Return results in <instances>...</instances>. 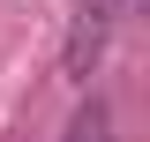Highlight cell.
<instances>
[{
    "instance_id": "obj_2",
    "label": "cell",
    "mask_w": 150,
    "mask_h": 142,
    "mask_svg": "<svg viewBox=\"0 0 150 142\" xmlns=\"http://www.w3.org/2000/svg\"><path fill=\"white\" fill-rule=\"evenodd\" d=\"M68 142H112V105H105V97H83V105H75Z\"/></svg>"
},
{
    "instance_id": "obj_1",
    "label": "cell",
    "mask_w": 150,
    "mask_h": 142,
    "mask_svg": "<svg viewBox=\"0 0 150 142\" xmlns=\"http://www.w3.org/2000/svg\"><path fill=\"white\" fill-rule=\"evenodd\" d=\"M120 8H128V0H83V8H75V30H68V53H60V67H68L75 82H90V67L105 60L112 30H120Z\"/></svg>"
}]
</instances>
